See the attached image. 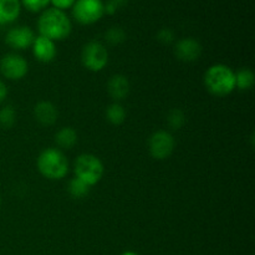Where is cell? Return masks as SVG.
<instances>
[{"label": "cell", "instance_id": "cell-9", "mask_svg": "<svg viewBox=\"0 0 255 255\" xmlns=\"http://www.w3.org/2000/svg\"><path fill=\"white\" fill-rule=\"evenodd\" d=\"M35 40V34L29 26H16L7 31L5 42L14 50H25L31 47Z\"/></svg>", "mask_w": 255, "mask_h": 255}, {"label": "cell", "instance_id": "cell-16", "mask_svg": "<svg viewBox=\"0 0 255 255\" xmlns=\"http://www.w3.org/2000/svg\"><path fill=\"white\" fill-rule=\"evenodd\" d=\"M106 119L115 126L122 125L126 120V110L120 102H114L106 109Z\"/></svg>", "mask_w": 255, "mask_h": 255}, {"label": "cell", "instance_id": "cell-1", "mask_svg": "<svg viewBox=\"0 0 255 255\" xmlns=\"http://www.w3.org/2000/svg\"><path fill=\"white\" fill-rule=\"evenodd\" d=\"M72 29L69 16L62 10L50 7L42 11L37 20V30L41 36L47 37L52 41H60L66 39Z\"/></svg>", "mask_w": 255, "mask_h": 255}, {"label": "cell", "instance_id": "cell-14", "mask_svg": "<svg viewBox=\"0 0 255 255\" xmlns=\"http://www.w3.org/2000/svg\"><path fill=\"white\" fill-rule=\"evenodd\" d=\"M20 0H0V25L11 24L19 17Z\"/></svg>", "mask_w": 255, "mask_h": 255}, {"label": "cell", "instance_id": "cell-18", "mask_svg": "<svg viewBox=\"0 0 255 255\" xmlns=\"http://www.w3.org/2000/svg\"><path fill=\"white\" fill-rule=\"evenodd\" d=\"M67 192L70 196L75 199H82L90 193V186H87L84 181L79 179L77 177L72 178L67 186Z\"/></svg>", "mask_w": 255, "mask_h": 255}, {"label": "cell", "instance_id": "cell-10", "mask_svg": "<svg viewBox=\"0 0 255 255\" xmlns=\"http://www.w3.org/2000/svg\"><path fill=\"white\" fill-rule=\"evenodd\" d=\"M174 54L183 62L197 61L202 55V45L193 37L181 39L174 46Z\"/></svg>", "mask_w": 255, "mask_h": 255}, {"label": "cell", "instance_id": "cell-26", "mask_svg": "<svg viewBox=\"0 0 255 255\" xmlns=\"http://www.w3.org/2000/svg\"><path fill=\"white\" fill-rule=\"evenodd\" d=\"M6 96H7V87L6 85L0 80V104L6 99Z\"/></svg>", "mask_w": 255, "mask_h": 255}, {"label": "cell", "instance_id": "cell-7", "mask_svg": "<svg viewBox=\"0 0 255 255\" xmlns=\"http://www.w3.org/2000/svg\"><path fill=\"white\" fill-rule=\"evenodd\" d=\"M174 147H176V141L174 137L172 136L171 132L164 131V129H159L152 133L148 141V149L149 153L153 158L166 159L173 153Z\"/></svg>", "mask_w": 255, "mask_h": 255}, {"label": "cell", "instance_id": "cell-28", "mask_svg": "<svg viewBox=\"0 0 255 255\" xmlns=\"http://www.w3.org/2000/svg\"><path fill=\"white\" fill-rule=\"evenodd\" d=\"M0 206H1V197H0Z\"/></svg>", "mask_w": 255, "mask_h": 255}, {"label": "cell", "instance_id": "cell-27", "mask_svg": "<svg viewBox=\"0 0 255 255\" xmlns=\"http://www.w3.org/2000/svg\"><path fill=\"white\" fill-rule=\"evenodd\" d=\"M121 255H138V254H137V253H134V252L127 251V252H125V253H122Z\"/></svg>", "mask_w": 255, "mask_h": 255}, {"label": "cell", "instance_id": "cell-11", "mask_svg": "<svg viewBox=\"0 0 255 255\" xmlns=\"http://www.w3.org/2000/svg\"><path fill=\"white\" fill-rule=\"evenodd\" d=\"M32 49V55H34L35 59L40 62H44V64H49L52 60L56 57L57 50L55 41L47 39V37L41 36H35L34 42L31 45Z\"/></svg>", "mask_w": 255, "mask_h": 255}, {"label": "cell", "instance_id": "cell-17", "mask_svg": "<svg viewBox=\"0 0 255 255\" xmlns=\"http://www.w3.org/2000/svg\"><path fill=\"white\" fill-rule=\"evenodd\" d=\"M255 76L251 69H241L236 72V89L248 91L254 86Z\"/></svg>", "mask_w": 255, "mask_h": 255}, {"label": "cell", "instance_id": "cell-23", "mask_svg": "<svg viewBox=\"0 0 255 255\" xmlns=\"http://www.w3.org/2000/svg\"><path fill=\"white\" fill-rule=\"evenodd\" d=\"M128 0H107V2L105 4V12L109 15L115 14L119 9H121L122 6L127 4Z\"/></svg>", "mask_w": 255, "mask_h": 255}, {"label": "cell", "instance_id": "cell-2", "mask_svg": "<svg viewBox=\"0 0 255 255\" xmlns=\"http://www.w3.org/2000/svg\"><path fill=\"white\" fill-rule=\"evenodd\" d=\"M204 85L214 96H228L236 90V72L224 64L212 65L204 74Z\"/></svg>", "mask_w": 255, "mask_h": 255}, {"label": "cell", "instance_id": "cell-8", "mask_svg": "<svg viewBox=\"0 0 255 255\" xmlns=\"http://www.w3.org/2000/svg\"><path fill=\"white\" fill-rule=\"evenodd\" d=\"M29 71V64L19 54L10 52L4 55L0 60V74L7 80L17 81L21 80Z\"/></svg>", "mask_w": 255, "mask_h": 255}, {"label": "cell", "instance_id": "cell-4", "mask_svg": "<svg viewBox=\"0 0 255 255\" xmlns=\"http://www.w3.org/2000/svg\"><path fill=\"white\" fill-rule=\"evenodd\" d=\"M74 172L77 178L84 181L87 186L92 187L101 181L105 168L99 157L91 153H82L75 161Z\"/></svg>", "mask_w": 255, "mask_h": 255}, {"label": "cell", "instance_id": "cell-12", "mask_svg": "<svg viewBox=\"0 0 255 255\" xmlns=\"http://www.w3.org/2000/svg\"><path fill=\"white\" fill-rule=\"evenodd\" d=\"M34 117L39 124L51 126L59 119V111L50 101H40L34 107Z\"/></svg>", "mask_w": 255, "mask_h": 255}, {"label": "cell", "instance_id": "cell-15", "mask_svg": "<svg viewBox=\"0 0 255 255\" xmlns=\"http://www.w3.org/2000/svg\"><path fill=\"white\" fill-rule=\"evenodd\" d=\"M55 142L62 149H70L77 143V132L72 127H62L55 134Z\"/></svg>", "mask_w": 255, "mask_h": 255}, {"label": "cell", "instance_id": "cell-20", "mask_svg": "<svg viewBox=\"0 0 255 255\" xmlns=\"http://www.w3.org/2000/svg\"><path fill=\"white\" fill-rule=\"evenodd\" d=\"M167 122L172 129H181L186 124V114L181 109H173L168 112Z\"/></svg>", "mask_w": 255, "mask_h": 255}, {"label": "cell", "instance_id": "cell-22", "mask_svg": "<svg viewBox=\"0 0 255 255\" xmlns=\"http://www.w3.org/2000/svg\"><path fill=\"white\" fill-rule=\"evenodd\" d=\"M20 4L24 5L29 11L39 12L46 9L47 5L50 4V0H21Z\"/></svg>", "mask_w": 255, "mask_h": 255}, {"label": "cell", "instance_id": "cell-3", "mask_svg": "<svg viewBox=\"0 0 255 255\" xmlns=\"http://www.w3.org/2000/svg\"><path fill=\"white\" fill-rule=\"evenodd\" d=\"M36 166L40 173L47 179L59 181L69 172V161L59 148L44 149L36 159Z\"/></svg>", "mask_w": 255, "mask_h": 255}, {"label": "cell", "instance_id": "cell-5", "mask_svg": "<svg viewBox=\"0 0 255 255\" xmlns=\"http://www.w3.org/2000/svg\"><path fill=\"white\" fill-rule=\"evenodd\" d=\"M82 65L92 72H100L109 62V51L100 41H89L81 51Z\"/></svg>", "mask_w": 255, "mask_h": 255}, {"label": "cell", "instance_id": "cell-19", "mask_svg": "<svg viewBox=\"0 0 255 255\" xmlns=\"http://www.w3.org/2000/svg\"><path fill=\"white\" fill-rule=\"evenodd\" d=\"M15 121H16V112H15L14 107L6 105L0 110V127L10 128L14 126Z\"/></svg>", "mask_w": 255, "mask_h": 255}, {"label": "cell", "instance_id": "cell-24", "mask_svg": "<svg viewBox=\"0 0 255 255\" xmlns=\"http://www.w3.org/2000/svg\"><path fill=\"white\" fill-rule=\"evenodd\" d=\"M157 40L159 42L164 45L172 44L174 41V32L173 30L168 29V27H164V29L159 30L158 34H157Z\"/></svg>", "mask_w": 255, "mask_h": 255}, {"label": "cell", "instance_id": "cell-25", "mask_svg": "<svg viewBox=\"0 0 255 255\" xmlns=\"http://www.w3.org/2000/svg\"><path fill=\"white\" fill-rule=\"evenodd\" d=\"M75 1L76 0H50L52 5H54L55 9H59L64 11L65 9H69V7L74 6Z\"/></svg>", "mask_w": 255, "mask_h": 255}, {"label": "cell", "instance_id": "cell-6", "mask_svg": "<svg viewBox=\"0 0 255 255\" xmlns=\"http://www.w3.org/2000/svg\"><path fill=\"white\" fill-rule=\"evenodd\" d=\"M105 14L102 0H76L72 6V15L81 25H91L99 21Z\"/></svg>", "mask_w": 255, "mask_h": 255}, {"label": "cell", "instance_id": "cell-21", "mask_svg": "<svg viewBox=\"0 0 255 255\" xmlns=\"http://www.w3.org/2000/svg\"><path fill=\"white\" fill-rule=\"evenodd\" d=\"M105 40L109 42L110 45H120L126 40V32L124 29L119 26L110 27L106 32H105Z\"/></svg>", "mask_w": 255, "mask_h": 255}, {"label": "cell", "instance_id": "cell-13", "mask_svg": "<svg viewBox=\"0 0 255 255\" xmlns=\"http://www.w3.org/2000/svg\"><path fill=\"white\" fill-rule=\"evenodd\" d=\"M129 81L124 75H114L110 77L107 82V91L109 95L115 100V101H121L126 99L129 94Z\"/></svg>", "mask_w": 255, "mask_h": 255}]
</instances>
